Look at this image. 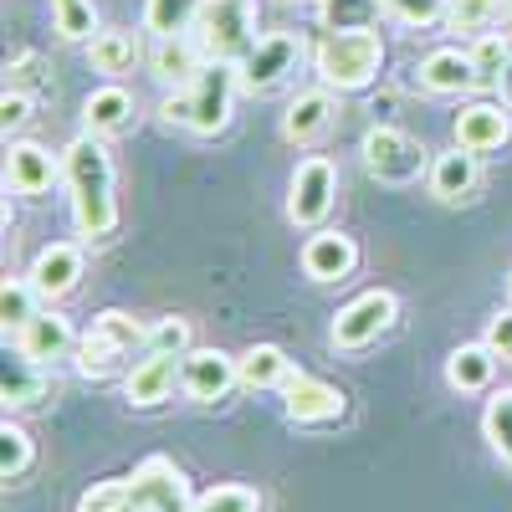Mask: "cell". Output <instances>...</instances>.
Here are the masks:
<instances>
[{"label":"cell","instance_id":"obj_1","mask_svg":"<svg viewBox=\"0 0 512 512\" xmlns=\"http://www.w3.org/2000/svg\"><path fill=\"white\" fill-rule=\"evenodd\" d=\"M62 180L72 190V221L82 241H108L118 231V195H113V159L98 134H82L62 154Z\"/></svg>","mask_w":512,"mask_h":512},{"label":"cell","instance_id":"obj_2","mask_svg":"<svg viewBox=\"0 0 512 512\" xmlns=\"http://www.w3.org/2000/svg\"><path fill=\"white\" fill-rule=\"evenodd\" d=\"M190 482L169 456H149L134 477H108L88 497L77 502V512H185Z\"/></svg>","mask_w":512,"mask_h":512},{"label":"cell","instance_id":"obj_3","mask_svg":"<svg viewBox=\"0 0 512 512\" xmlns=\"http://www.w3.org/2000/svg\"><path fill=\"white\" fill-rule=\"evenodd\" d=\"M236 88H241V77L231 62H205L190 88H175L164 98V118L190 128V134H221L236 108Z\"/></svg>","mask_w":512,"mask_h":512},{"label":"cell","instance_id":"obj_4","mask_svg":"<svg viewBox=\"0 0 512 512\" xmlns=\"http://www.w3.org/2000/svg\"><path fill=\"white\" fill-rule=\"evenodd\" d=\"M313 67L323 77V88L359 93L384 67V41H379L374 26L369 31H323L318 47H313Z\"/></svg>","mask_w":512,"mask_h":512},{"label":"cell","instance_id":"obj_5","mask_svg":"<svg viewBox=\"0 0 512 512\" xmlns=\"http://www.w3.org/2000/svg\"><path fill=\"white\" fill-rule=\"evenodd\" d=\"M134 354H149V323L134 318V313H98L88 323V333H82V344H77V369L88 374V379H108L113 369H123Z\"/></svg>","mask_w":512,"mask_h":512},{"label":"cell","instance_id":"obj_6","mask_svg":"<svg viewBox=\"0 0 512 512\" xmlns=\"http://www.w3.org/2000/svg\"><path fill=\"white\" fill-rule=\"evenodd\" d=\"M195 47L205 62H231L241 67L246 52L256 47V0H205L200 21H195Z\"/></svg>","mask_w":512,"mask_h":512},{"label":"cell","instance_id":"obj_7","mask_svg":"<svg viewBox=\"0 0 512 512\" xmlns=\"http://www.w3.org/2000/svg\"><path fill=\"white\" fill-rule=\"evenodd\" d=\"M359 159L369 169V180L379 185H415L420 175H431V159H425V144L410 139L405 128H390V123H374L364 144H359Z\"/></svg>","mask_w":512,"mask_h":512},{"label":"cell","instance_id":"obj_8","mask_svg":"<svg viewBox=\"0 0 512 512\" xmlns=\"http://www.w3.org/2000/svg\"><path fill=\"white\" fill-rule=\"evenodd\" d=\"M333 195H338V164L323 159V154H308L303 164L292 169V185H287V221L303 226V231H318L323 216L333 210Z\"/></svg>","mask_w":512,"mask_h":512},{"label":"cell","instance_id":"obj_9","mask_svg":"<svg viewBox=\"0 0 512 512\" xmlns=\"http://www.w3.org/2000/svg\"><path fill=\"white\" fill-rule=\"evenodd\" d=\"M297 62H303V36H297V31H267L246 52L236 77H241L246 93H272V88H282V82L297 72Z\"/></svg>","mask_w":512,"mask_h":512},{"label":"cell","instance_id":"obj_10","mask_svg":"<svg viewBox=\"0 0 512 512\" xmlns=\"http://www.w3.org/2000/svg\"><path fill=\"white\" fill-rule=\"evenodd\" d=\"M282 410L292 425H333L349 415V395L338 390V384L308 374V369H292L282 379Z\"/></svg>","mask_w":512,"mask_h":512},{"label":"cell","instance_id":"obj_11","mask_svg":"<svg viewBox=\"0 0 512 512\" xmlns=\"http://www.w3.org/2000/svg\"><path fill=\"white\" fill-rule=\"evenodd\" d=\"M395 313H400L395 292L369 287V292L354 297L349 308H338V318H333V344H338V349H369L379 333L395 328Z\"/></svg>","mask_w":512,"mask_h":512},{"label":"cell","instance_id":"obj_12","mask_svg":"<svg viewBox=\"0 0 512 512\" xmlns=\"http://www.w3.org/2000/svg\"><path fill=\"white\" fill-rule=\"evenodd\" d=\"M180 384H185V395L200 400V405H216L226 400L236 384H241V364L221 349H190L180 359Z\"/></svg>","mask_w":512,"mask_h":512},{"label":"cell","instance_id":"obj_13","mask_svg":"<svg viewBox=\"0 0 512 512\" xmlns=\"http://www.w3.org/2000/svg\"><path fill=\"white\" fill-rule=\"evenodd\" d=\"M11 344H16V354H26L31 364H57V359H77V344L82 338L72 333V323L62 318V313H36L26 328H16L11 333Z\"/></svg>","mask_w":512,"mask_h":512},{"label":"cell","instance_id":"obj_14","mask_svg":"<svg viewBox=\"0 0 512 512\" xmlns=\"http://www.w3.org/2000/svg\"><path fill=\"white\" fill-rule=\"evenodd\" d=\"M451 139L472 154H492L512 139V108L502 103H466L451 123Z\"/></svg>","mask_w":512,"mask_h":512},{"label":"cell","instance_id":"obj_15","mask_svg":"<svg viewBox=\"0 0 512 512\" xmlns=\"http://www.w3.org/2000/svg\"><path fill=\"white\" fill-rule=\"evenodd\" d=\"M57 180H62V159H57L52 149H41V144H31V139L11 144V154H6V185H11L16 195L36 200V195H47Z\"/></svg>","mask_w":512,"mask_h":512},{"label":"cell","instance_id":"obj_16","mask_svg":"<svg viewBox=\"0 0 512 512\" xmlns=\"http://www.w3.org/2000/svg\"><path fill=\"white\" fill-rule=\"evenodd\" d=\"M359 267V241L344 231H313L303 241V272L313 282H344Z\"/></svg>","mask_w":512,"mask_h":512},{"label":"cell","instance_id":"obj_17","mask_svg":"<svg viewBox=\"0 0 512 512\" xmlns=\"http://www.w3.org/2000/svg\"><path fill=\"white\" fill-rule=\"evenodd\" d=\"M482 154H472V149H446V154H436L431 159V195L436 200H446V205H461V200H472L477 195V185H482V164H477Z\"/></svg>","mask_w":512,"mask_h":512},{"label":"cell","instance_id":"obj_18","mask_svg":"<svg viewBox=\"0 0 512 512\" xmlns=\"http://www.w3.org/2000/svg\"><path fill=\"white\" fill-rule=\"evenodd\" d=\"M26 277L36 282L41 297H52V303H57V297H72L77 282H82V246H72V241H52V246L31 262Z\"/></svg>","mask_w":512,"mask_h":512},{"label":"cell","instance_id":"obj_19","mask_svg":"<svg viewBox=\"0 0 512 512\" xmlns=\"http://www.w3.org/2000/svg\"><path fill=\"white\" fill-rule=\"evenodd\" d=\"M175 379H180V354H144L134 369H128L123 395H128V405L149 410V405H164L169 400Z\"/></svg>","mask_w":512,"mask_h":512},{"label":"cell","instance_id":"obj_20","mask_svg":"<svg viewBox=\"0 0 512 512\" xmlns=\"http://www.w3.org/2000/svg\"><path fill=\"white\" fill-rule=\"evenodd\" d=\"M420 88L425 93H441V98H456V93H472L482 88V77L472 67V52H461V47H441L420 62Z\"/></svg>","mask_w":512,"mask_h":512},{"label":"cell","instance_id":"obj_21","mask_svg":"<svg viewBox=\"0 0 512 512\" xmlns=\"http://www.w3.org/2000/svg\"><path fill=\"white\" fill-rule=\"evenodd\" d=\"M333 113H338L333 88L297 93V98L287 103V113H282V139H287V144H313L318 134H328V128H333Z\"/></svg>","mask_w":512,"mask_h":512},{"label":"cell","instance_id":"obj_22","mask_svg":"<svg viewBox=\"0 0 512 512\" xmlns=\"http://www.w3.org/2000/svg\"><path fill=\"white\" fill-rule=\"evenodd\" d=\"M149 67L164 88H190L200 77L205 57L195 47V36H154V52H149Z\"/></svg>","mask_w":512,"mask_h":512},{"label":"cell","instance_id":"obj_23","mask_svg":"<svg viewBox=\"0 0 512 512\" xmlns=\"http://www.w3.org/2000/svg\"><path fill=\"white\" fill-rule=\"evenodd\" d=\"M139 57H144V41H139V31H128V26H108V31H98V36L88 41L93 72H108V77L134 72Z\"/></svg>","mask_w":512,"mask_h":512},{"label":"cell","instance_id":"obj_24","mask_svg":"<svg viewBox=\"0 0 512 512\" xmlns=\"http://www.w3.org/2000/svg\"><path fill=\"white\" fill-rule=\"evenodd\" d=\"M82 123H88V134L113 139V134H123V128L134 123V98H128L118 82H108V88L88 93V103H82Z\"/></svg>","mask_w":512,"mask_h":512},{"label":"cell","instance_id":"obj_25","mask_svg":"<svg viewBox=\"0 0 512 512\" xmlns=\"http://www.w3.org/2000/svg\"><path fill=\"white\" fill-rule=\"evenodd\" d=\"M492 374H497V354L487 344H461L446 359V379H451V390H461V395H482L492 384Z\"/></svg>","mask_w":512,"mask_h":512},{"label":"cell","instance_id":"obj_26","mask_svg":"<svg viewBox=\"0 0 512 512\" xmlns=\"http://www.w3.org/2000/svg\"><path fill=\"white\" fill-rule=\"evenodd\" d=\"M41 395H47V374H41V364H31L26 354L6 359V374H0V400H6V415L36 405Z\"/></svg>","mask_w":512,"mask_h":512},{"label":"cell","instance_id":"obj_27","mask_svg":"<svg viewBox=\"0 0 512 512\" xmlns=\"http://www.w3.org/2000/svg\"><path fill=\"white\" fill-rule=\"evenodd\" d=\"M236 364H241V384H246V390H282V379L292 374V359L277 344H251Z\"/></svg>","mask_w":512,"mask_h":512},{"label":"cell","instance_id":"obj_28","mask_svg":"<svg viewBox=\"0 0 512 512\" xmlns=\"http://www.w3.org/2000/svg\"><path fill=\"white\" fill-rule=\"evenodd\" d=\"M205 0H144V31L149 36H190Z\"/></svg>","mask_w":512,"mask_h":512},{"label":"cell","instance_id":"obj_29","mask_svg":"<svg viewBox=\"0 0 512 512\" xmlns=\"http://www.w3.org/2000/svg\"><path fill=\"white\" fill-rule=\"evenodd\" d=\"M379 0H318L323 31H369L379 21Z\"/></svg>","mask_w":512,"mask_h":512},{"label":"cell","instance_id":"obj_30","mask_svg":"<svg viewBox=\"0 0 512 512\" xmlns=\"http://www.w3.org/2000/svg\"><path fill=\"white\" fill-rule=\"evenodd\" d=\"M502 6H507V0H451L446 26H451V31H466V36L502 31Z\"/></svg>","mask_w":512,"mask_h":512},{"label":"cell","instance_id":"obj_31","mask_svg":"<svg viewBox=\"0 0 512 512\" xmlns=\"http://www.w3.org/2000/svg\"><path fill=\"white\" fill-rule=\"evenodd\" d=\"M31 461H36V446L26 436V425H16L6 415V425H0V477L6 482H21L31 472Z\"/></svg>","mask_w":512,"mask_h":512},{"label":"cell","instance_id":"obj_32","mask_svg":"<svg viewBox=\"0 0 512 512\" xmlns=\"http://www.w3.org/2000/svg\"><path fill=\"white\" fill-rule=\"evenodd\" d=\"M466 52H472V67H477L482 82H502V72L512 62V36L507 31H482V36H472Z\"/></svg>","mask_w":512,"mask_h":512},{"label":"cell","instance_id":"obj_33","mask_svg":"<svg viewBox=\"0 0 512 512\" xmlns=\"http://www.w3.org/2000/svg\"><path fill=\"white\" fill-rule=\"evenodd\" d=\"M36 297H41V292H36L31 277H6V287H0V318H6V338L36 318Z\"/></svg>","mask_w":512,"mask_h":512},{"label":"cell","instance_id":"obj_34","mask_svg":"<svg viewBox=\"0 0 512 512\" xmlns=\"http://www.w3.org/2000/svg\"><path fill=\"white\" fill-rule=\"evenodd\" d=\"M482 436H487V446L497 451V461H502V466H512V390H502V395H492V400H487Z\"/></svg>","mask_w":512,"mask_h":512},{"label":"cell","instance_id":"obj_35","mask_svg":"<svg viewBox=\"0 0 512 512\" xmlns=\"http://www.w3.org/2000/svg\"><path fill=\"white\" fill-rule=\"evenodd\" d=\"M52 21L62 41H93L98 36V11L93 0H52Z\"/></svg>","mask_w":512,"mask_h":512},{"label":"cell","instance_id":"obj_36","mask_svg":"<svg viewBox=\"0 0 512 512\" xmlns=\"http://www.w3.org/2000/svg\"><path fill=\"white\" fill-rule=\"evenodd\" d=\"M185 512H262V497L246 482H226V487H210L205 497H195Z\"/></svg>","mask_w":512,"mask_h":512},{"label":"cell","instance_id":"obj_37","mask_svg":"<svg viewBox=\"0 0 512 512\" xmlns=\"http://www.w3.org/2000/svg\"><path fill=\"white\" fill-rule=\"evenodd\" d=\"M379 6H384V16H395L400 26H436V21H446L451 0H379Z\"/></svg>","mask_w":512,"mask_h":512},{"label":"cell","instance_id":"obj_38","mask_svg":"<svg viewBox=\"0 0 512 512\" xmlns=\"http://www.w3.org/2000/svg\"><path fill=\"white\" fill-rule=\"evenodd\" d=\"M149 354H190V323L185 318H159L149 323Z\"/></svg>","mask_w":512,"mask_h":512},{"label":"cell","instance_id":"obj_39","mask_svg":"<svg viewBox=\"0 0 512 512\" xmlns=\"http://www.w3.org/2000/svg\"><path fill=\"white\" fill-rule=\"evenodd\" d=\"M482 344L497 354V359H512V308H497L487 318V333H482Z\"/></svg>","mask_w":512,"mask_h":512},{"label":"cell","instance_id":"obj_40","mask_svg":"<svg viewBox=\"0 0 512 512\" xmlns=\"http://www.w3.org/2000/svg\"><path fill=\"white\" fill-rule=\"evenodd\" d=\"M31 118V93H21V88H6V98H0V128H21Z\"/></svg>","mask_w":512,"mask_h":512},{"label":"cell","instance_id":"obj_41","mask_svg":"<svg viewBox=\"0 0 512 512\" xmlns=\"http://www.w3.org/2000/svg\"><path fill=\"white\" fill-rule=\"evenodd\" d=\"M502 98H507V108H512V62H507V72H502Z\"/></svg>","mask_w":512,"mask_h":512},{"label":"cell","instance_id":"obj_42","mask_svg":"<svg viewBox=\"0 0 512 512\" xmlns=\"http://www.w3.org/2000/svg\"><path fill=\"white\" fill-rule=\"evenodd\" d=\"M502 31L512 36V0H507V6H502Z\"/></svg>","mask_w":512,"mask_h":512},{"label":"cell","instance_id":"obj_43","mask_svg":"<svg viewBox=\"0 0 512 512\" xmlns=\"http://www.w3.org/2000/svg\"><path fill=\"white\" fill-rule=\"evenodd\" d=\"M507 287H512V277H507Z\"/></svg>","mask_w":512,"mask_h":512}]
</instances>
